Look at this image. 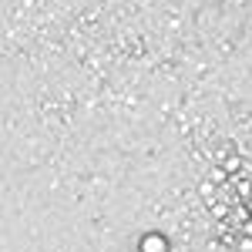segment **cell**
Returning <instances> with one entry per match:
<instances>
[{"instance_id":"6da1fadb","label":"cell","mask_w":252,"mask_h":252,"mask_svg":"<svg viewBox=\"0 0 252 252\" xmlns=\"http://www.w3.org/2000/svg\"><path fill=\"white\" fill-rule=\"evenodd\" d=\"M165 239L161 235H148V239H141V252H165Z\"/></svg>"}]
</instances>
